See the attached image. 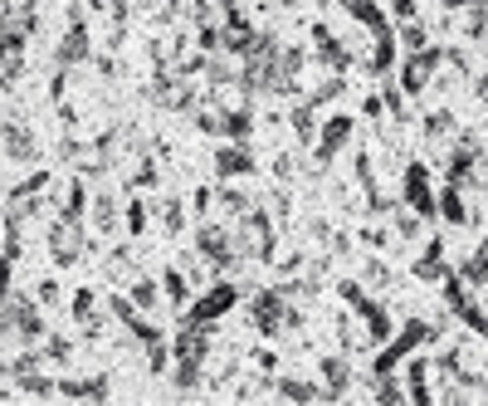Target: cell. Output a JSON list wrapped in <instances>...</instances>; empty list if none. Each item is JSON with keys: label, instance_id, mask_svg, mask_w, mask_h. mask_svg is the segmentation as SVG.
Returning <instances> with one entry per match:
<instances>
[{"label": "cell", "instance_id": "cell-2", "mask_svg": "<svg viewBox=\"0 0 488 406\" xmlns=\"http://www.w3.org/2000/svg\"><path fill=\"white\" fill-rule=\"evenodd\" d=\"M83 54H89V35H83V25L74 20V30H69L64 45H59V64H79Z\"/></svg>", "mask_w": 488, "mask_h": 406}, {"label": "cell", "instance_id": "cell-1", "mask_svg": "<svg viewBox=\"0 0 488 406\" xmlns=\"http://www.w3.org/2000/svg\"><path fill=\"white\" fill-rule=\"evenodd\" d=\"M0 143H5V152L16 162H35V152H39L30 133H25V128H5V123H0Z\"/></svg>", "mask_w": 488, "mask_h": 406}, {"label": "cell", "instance_id": "cell-4", "mask_svg": "<svg viewBox=\"0 0 488 406\" xmlns=\"http://www.w3.org/2000/svg\"><path fill=\"white\" fill-rule=\"evenodd\" d=\"M5 289H10V255H0V304H5Z\"/></svg>", "mask_w": 488, "mask_h": 406}, {"label": "cell", "instance_id": "cell-3", "mask_svg": "<svg viewBox=\"0 0 488 406\" xmlns=\"http://www.w3.org/2000/svg\"><path fill=\"white\" fill-rule=\"evenodd\" d=\"M39 304H59V284L54 279H39Z\"/></svg>", "mask_w": 488, "mask_h": 406}]
</instances>
